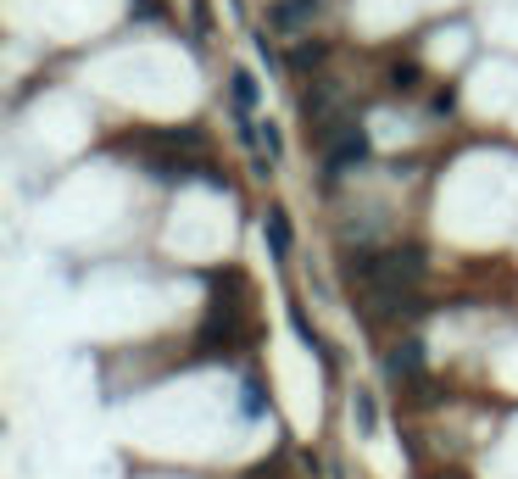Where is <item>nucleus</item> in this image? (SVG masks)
I'll use <instances>...</instances> for the list:
<instances>
[{"mask_svg":"<svg viewBox=\"0 0 518 479\" xmlns=\"http://www.w3.org/2000/svg\"><path fill=\"white\" fill-rule=\"evenodd\" d=\"M363 284H374L379 301H402V290H412L424 279V257L418 251H379V257H363L357 263Z\"/></svg>","mask_w":518,"mask_h":479,"instance_id":"1","label":"nucleus"},{"mask_svg":"<svg viewBox=\"0 0 518 479\" xmlns=\"http://www.w3.org/2000/svg\"><path fill=\"white\" fill-rule=\"evenodd\" d=\"M368 156V140L357 134V129H346L340 140H335V156H329V168H346V162H363Z\"/></svg>","mask_w":518,"mask_h":479,"instance_id":"2","label":"nucleus"},{"mask_svg":"<svg viewBox=\"0 0 518 479\" xmlns=\"http://www.w3.org/2000/svg\"><path fill=\"white\" fill-rule=\"evenodd\" d=\"M312 12H318V0H279V6H273V28H296Z\"/></svg>","mask_w":518,"mask_h":479,"instance_id":"3","label":"nucleus"},{"mask_svg":"<svg viewBox=\"0 0 518 479\" xmlns=\"http://www.w3.org/2000/svg\"><path fill=\"white\" fill-rule=\"evenodd\" d=\"M351 419H357V429H374V424H379V407H374L368 391H357V401H351Z\"/></svg>","mask_w":518,"mask_h":479,"instance_id":"4","label":"nucleus"},{"mask_svg":"<svg viewBox=\"0 0 518 479\" xmlns=\"http://www.w3.org/2000/svg\"><path fill=\"white\" fill-rule=\"evenodd\" d=\"M268 245L279 251V257L290 251V223H284V212H268Z\"/></svg>","mask_w":518,"mask_h":479,"instance_id":"5","label":"nucleus"},{"mask_svg":"<svg viewBox=\"0 0 518 479\" xmlns=\"http://www.w3.org/2000/svg\"><path fill=\"white\" fill-rule=\"evenodd\" d=\"M229 84H235V106L251 112V106H256V78H251V73H235Z\"/></svg>","mask_w":518,"mask_h":479,"instance_id":"6","label":"nucleus"},{"mask_svg":"<svg viewBox=\"0 0 518 479\" xmlns=\"http://www.w3.org/2000/svg\"><path fill=\"white\" fill-rule=\"evenodd\" d=\"M418 351H424V345H402L396 357H391V373H407V379H412V373H418Z\"/></svg>","mask_w":518,"mask_h":479,"instance_id":"7","label":"nucleus"}]
</instances>
